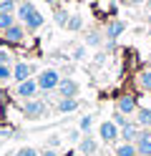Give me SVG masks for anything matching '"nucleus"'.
Instances as JSON below:
<instances>
[{
	"label": "nucleus",
	"instance_id": "obj_14",
	"mask_svg": "<svg viewBox=\"0 0 151 156\" xmlns=\"http://www.w3.org/2000/svg\"><path fill=\"white\" fill-rule=\"evenodd\" d=\"M136 126H141V129H149L151 126V108H141L136 111Z\"/></svg>",
	"mask_w": 151,
	"mask_h": 156
},
{
	"label": "nucleus",
	"instance_id": "obj_6",
	"mask_svg": "<svg viewBox=\"0 0 151 156\" xmlns=\"http://www.w3.org/2000/svg\"><path fill=\"white\" fill-rule=\"evenodd\" d=\"M116 111H118V113H124V116L136 113V111H138V103H136L134 96H121V98L116 101Z\"/></svg>",
	"mask_w": 151,
	"mask_h": 156
},
{
	"label": "nucleus",
	"instance_id": "obj_15",
	"mask_svg": "<svg viewBox=\"0 0 151 156\" xmlns=\"http://www.w3.org/2000/svg\"><path fill=\"white\" fill-rule=\"evenodd\" d=\"M96 149H98V144H96V139H91V136H86V139L78 144V151H81V154H86V156L96 154Z\"/></svg>",
	"mask_w": 151,
	"mask_h": 156
},
{
	"label": "nucleus",
	"instance_id": "obj_26",
	"mask_svg": "<svg viewBox=\"0 0 151 156\" xmlns=\"http://www.w3.org/2000/svg\"><path fill=\"white\" fill-rule=\"evenodd\" d=\"M81 25H83V23H81V18H76V15H73V18L68 20V25H66V28H68V30H78Z\"/></svg>",
	"mask_w": 151,
	"mask_h": 156
},
{
	"label": "nucleus",
	"instance_id": "obj_10",
	"mask_svg": "<svg viewBox=\"0 0 151 156\" xmlns=\"http://www.w3.org/2000/svg\"><path fill=\"white\" fill-rule=\"evenodd\" d=\"M141 126H136V123H128V126H124L121 129V139H124V144H136L138 141V136H141Z\"/></svg>",
	"mask_w": 151,
	"mask_h": 156
},
{
	"label": "nucleus",
	"instance_id": "obj_3",
	"mask_svg": "<svg viewBox=\"0 0 151 156\" xmlns=\"http://www.w3.org/2000/svg\"><path fill=\"white\" fill-rule=\"evenodd\" d=\"M98 133H101V141H106V144H113V141H118V133H121V129L113 123V121H106V123H101L98 126Z\"/></svg>",
	"mask_w": 151,
	"mask_h": 156
},
{
	"label": "nucleus",
	"instance_id": "obj_29",
	"mask_svg": "<svg viewBox=\"0 0 151 156\" xmlns=\"http://www.w3.org/2000/svg\"><path fill=\"white\" fill-rule=\"evenodd\" d=\"M126 3H128V5H144L146 0H126Z\"/></svg>",
	"mask_w": 151,
	"mask_h": 156
},
{
	"label": "nucleus",
	"instance_id": "obj_18",
	"mask_svg": "<svg viewBox=\"0 0 151 156\" xmlns=\"http://www.w3.org/2000/svg\"><path fill=\"white\" fill-rule=\"evenodd\" d=\"M18 23V18H15V13H0V28H10V25H15Z\"/></svg>",
	"mask_w": 151,
	"mask_h": 156
},
{
	"label": "nucleus",
	"instance_id": "obj_34",
	"mask_svg": "<svg viewBox=\"0 0 151 156\" xmlns=\"http://www.w3.org/2000/svg\"><path fill=\"white\" fill-rule=\"evenodd\" d=\"M149 35H151V28H149Z\"/></svg>",
	"mask_w": 151,
	"mask_h": 156
},
{
	"label": "nucleus",
	"instance_id": "obj_17",
	"mask_svg": "<svg viewBox=\"0 0 151 156\" xmlns=\"http://www.w3.org/2000/svg\"><path fill=\"white\" fill-rule=\"evenodd\" d=\"M116 156H138L136 144H121L118 149H116Z\"/></svg>",
	"mask_w": 151,
	"mask_h": 156
},
{
	"label": "nucleus",
	"instance_id": "obj_19",
	"mask_svg": "<svg viewBox=\"0 0 151 156\" xmlns=\"http://www.w3.org/2000/svg\"><path fill=\"white\" fill-rule=\"evenodd\" d=\"M68 20H70V15H68L66 10H60V8H58V10H56V25L66 28V25H68Z\"/></svg>",
	"mask_w": 151,
	"mask_h": 156
},
{
	"label": "nucleus",
	"instance_id": "obj_13",
	"mask_svg": "<svg viewBox=\"0 0 151 156\" xmlns=\"http://www.w3.org/2000/svg\"><path fill=\"white\" fill-rule=\"evenodd\" d=\"M33 10H35V5L30 3V0H23V3L18 5V10H15V18H18V20H23V23H25V20H28V15L33 13Z\"/></svg>",
	"mask_w": 151,
	"mask_h": 156
},
{
	"label": "nucleus",
	"instance_id": "obj_16",
	"mask_svg": "<svg viewBox=\"0 0 151 156\" xmlns=\"http://www.w3.org/2000/svg\"><path fill=\"white\" fill-rule=\"evenodd\" d=\"M25 28H30V30H38V28H43V15L38 13V8H35V10L28 15V20H25Z\"/></svg>",
	"mask_w": 151,
	"mask_h": 156
},
{
	"label": "nucleus",
	"instance_id": "obj_31",
	"mask_svg": "<svg viewBox=\"0 0 151 156\" xmlns=\"http://www.w3.org/2000/svg\"><path fill=\"white\" fill-rule=\"evenodd\" d=\"M144 5H146V10L151 13V0H146V3H144Z\"/></svg>",
	"mask_w": 151,
	"mask_h": 156
},
{
	"label": "nucleus",
	"instance_id": "obj_28",
	"mask_svg": "<svg viewBox=\"0 0 151 156\" xmlns=\"http://www.w3.org/2000/svg\"><path fill=\"white\" fill-rule=\"evenodd\" d=\"M40 156H58V151H53V149H45V151L40 154Z\"/></svg>",
	"mask_w": 151,
	"mask_h": 156
},
{
	"label": "nucleus",
	"instance_id": "obj_2",
	"mask_svg": "<svg viewBox=\"0 0 151 156\" xmlns=\"http://www.w3.org/2000/svg\"><path fill=\"white\" fill-rule=\"evenodd\" d=\"M23 116H25V119H30V121L43 119V116H45V103H43V101H35V98L25 101V106H23Z\"/></svg>",
	"mask_w": 151,
	"mask_h": 156
},
{
	"label": "nucleus",
	"instance_id": "obj_1",
	"mask_svg": "<svg viewBox=\"0 0 151 156\" xmlns=\"http://www.w3.org/2000/svg\"><path fill=\"white\" fill-rule=\"evenodd\" d=\"M35 81H38V88L43 91V93H50V91H56V88H58V83L63 81V78L58 76L56 68H45V71H40V73H38Z\"/></svg>",
	"mask_w": 151,
	"mask_h": 156
},
{
	"label": "nucleus",
	"instance_id": "obj_20",
	"mask_svg": "<svg viewBox=\"0 0 151 156\" xmlns=\"http://www.w3.org/2000/svg\"><path fill=\"white\" fill-rule=\"evenodd\" d=\"M138 83H141V88L151 91V68H149V71H144V73L138 76Z\"/></svg>",
	"mask_w": 151,
	"mask_h": 156
},
{
	"label": "nucleus",
	"instance_id": "obj_33",
	"mask_svg": "<svg viewBox=\"0 0 151 156\" xmlns=\"http://www.w3.org/2000/svg\"><path fill=\"white\" fill-rule=\"evenodd\" d=\"M0 35H3V28H0Z\"/></svg>",
	"mask_w": 151,
	"mask_h": 156
},
{
	"label": "nucleus",
	"instance_id": "obj_24",
	"mask_svg": "<svg viewBox=\"0 0 151 156\" xmlns=\"http://www.w3.org/2000/svg\"><path fill=\"white\" fill-rule=\"evenodd\" d=\"M113 123L118 126V129H124V126H128V121H126V116H124V113H118V111L113 113Z\"/></svg>",
	"mask_w": 151,
	"mask_h": 156
},
{
	"label": "nucleus",
	"instance_id": "obj_11",
	"mask_svg": "<svg viewBox=\"0 0 151 156\" xmlns=\"http://www.w3.org/2000/svg\"><path fill=\"white\" fill-rule=\"evenodd\" d=\"M124 28H126L124 20H111V23L106 25V35H108V41H116V38L124 33Z\"/></svg>",
	"mask_w": 151,
	"mask_h": 156
},
{
	"label": "nucleus",
	"instance_id": "obj_25",
	"mask_svg": "<svg viewBox=\"0 0 151 156\" xmlns=\"http://www.w3.org/2000/svg\"><path fill=\"white\" fill-rule=\"evenodd\" d=\"M15 156H40L35 149H30V146H25V149H18V154Z\"/></svg>",
	"mask_w": 151,
	"mask_h": 156
},
{
	"label": "nucleus",
	"instance_id": "obj_5",
	"mask_svg": "<svg viewBox=\"0 0 151 156\" xmlns=\"http://www.w3.org/2000/svg\"><path fill=\"white\" fill-rule=\"evenodd\" d=\"M40 88H38V81H23V83H18V88H15V93L20 96V98H25V101H30V98H35V93H38Z\"/></svg>",
	"mask_w": 151,
	"mask_h": 156
},
{
	"label": "nucleus",
	"instance_id": "obj_22",
	"mask_svg": "<svg viewBox=\"0 0 151 156\" xmlns=\"http://www.w3.org/2000/svg\"><path fill=\"white\" fill-rule=\"evenodd\" d=\"M10 78H13V68L0 66V83H3V81H10Z\"/></svg>",
	"mask_w": 151,
	"mask_h": 156
},
{
	"label": "nucleus",
	"instance_id": "obj_23",
	"mask_svg": "<svg viewBox=\"0 0 151 156\" xmlns=\"http://www.w3.org/2000/svg\"><path fill=\"white\" fill-rule=\"evenodd\" d=\"M91 126H93V116H83V119H81V131H91Z\"/></svg>",
	"mask_w": 151,
	"mask_h": 156
},
{
	"label": "nucleus",
	"instance_id": "obj_32",
	"mask_svg": "<svg viewBox=\"0 0 151 156\" xmlns=\"http://www.w3.org/2000/svg\"><path fill=\"white\" fill-rule=\"evenodd\" d=\"M149 23H151V13H149Z\"/></svg>",
	"mask_w": 151,
	"mask_h": 156
},
{
	"label": "nucleus",
	"instance_id": "obj_21",
	"mask_svg": "<svg viewBox=\"0 0 151 156\" xmlns=\"http://www.w3.org/2000/svg\"><path fill=\"white\" fill-rule=\"evenodd\" d=\"M18 5L13 3V0H5V3H0V13H15Z\"/></svg>",
	"mask_w": 151,
	"mask_h": 156
},
{
	"label": "nucleus",
	"instance_id": "obj_9",
	"mask_svg": "<svg viewBox=\"0 0 151 156\" xmlns=\"http://www.w3.org/2000/svg\"><path fill=\"white\" fill-rule=\"evenodd\" d=\"M3 38H5L8 43H23L25 28H20V25L15 23V25H10V28H5V30H3Z\"/></svg>",
	"mask_w": 151,
	"mask_h": 156
},
{
	"label": "nucleus",
	"instance_id": "obj_30",
	"mask_svg": "<svg viewBox=\"0 0 151 156\" xmlns=\"http://www.w3.org/2000/svg\"><path fill=\"white\" fill-rule=\"evenodd\" d=\"M45 3H50V5H60V0H45Z\"/></svg>",
	"mask_w": 151,
	"mask_h": 156
},
{
	"label": "nucleus",
	"instance_id": "obj_4",
	"mask_svg": "<svg viewBox=\"0 0 151 156\" xmlns=\"http://www.w3.org/2000/svg\"><path fill=\"white\" fill-rule=\"evenodd\" d=\"M56 91H58V98H78V83L70 78H63Z\"/></svg>",
	"mask_w": 151,
	"mask_h": 156
},
{
	"label": "nucleus",
	"instance_id": "obj_8",
	"mask_svg": "<svg viewBox=\"0 0 151 156\" xmlns=\"http://www.w3.org/2000/svg\"><path fill=\"white\" fill-rule=\"evenodd\" d=\"M136 151L138 156H151V129H144L136 141Z\"/></svg>",
	"mask_w": 151,
	"mask_h": 156
},
{
	"label": "nucleus",
	"instance_id": "obj_12",
	"mask_svg": "<svg viewBox=\"0 0 151 156\" xmlns=\"http://www.w3.org/2000/svg\"><path fill=\"white\" fill-rule=\"evenodd\" d=\"M56 108H58V113H73L78 108V101L76 98H58L56 101Z\"/></svg>",
	"mask_w": 151,
	"mask_h": 156
},
{
	"label": "nucleus",
	"instance_id": "obj_7",
	"mask_svg": "<svg viewBox=\"0 0 151 156\" xmlns=\"http://www.w3.org/2000/svg\"><path fill=\"white\" fill-rule=\"evenodd\" d=\"M33 71H35V68L30 66V63H18V66L13 68V81H15V83L30 81V78H33Z\"/></svg>",
	"mask_w": 151,
	"mask_h": 156
},
{
	"label": "nucleus",
	"instance_id": "obj_27",
	"mask_svg": "<svg viewBox=\"0 0 151 156\" xmlns=\"http://www.w3.org/2000/svg\"><path fill=\"white\" fill-rule=\"evenodd\" d=\"M8 63H10V55L5 51H0V66H8Z\"/></svg>",
	"mask_w": 151,
	"mask_h": 156
}]
</instances>
